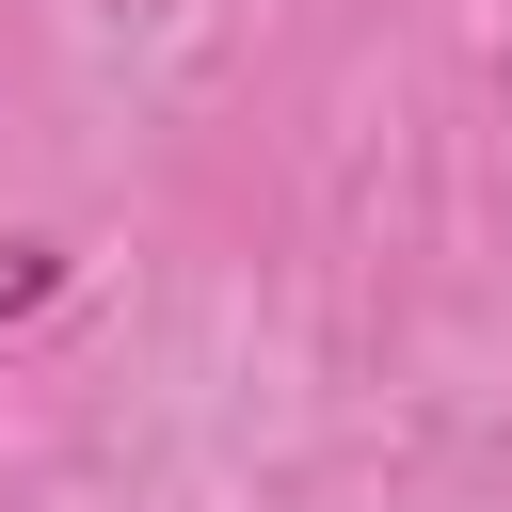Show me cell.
I'll return each instance as SVG.
<instances>
[{
    "mask_svg": "<svg viewBox=\"0 0 512 512\" xmlns=\"http://www.w3.org/2000/svg\"><path fill=\"white\" fill-rule=\"evenodd\" d=\"M64 272H80L64 240H32V224H0V336H16V320H48V304H64Z\"/></svg>",
    "mask_w": 512,
    "mask_h": 512,
    "instance_id": "1",
    "label": "cell"
}]
</instances>
